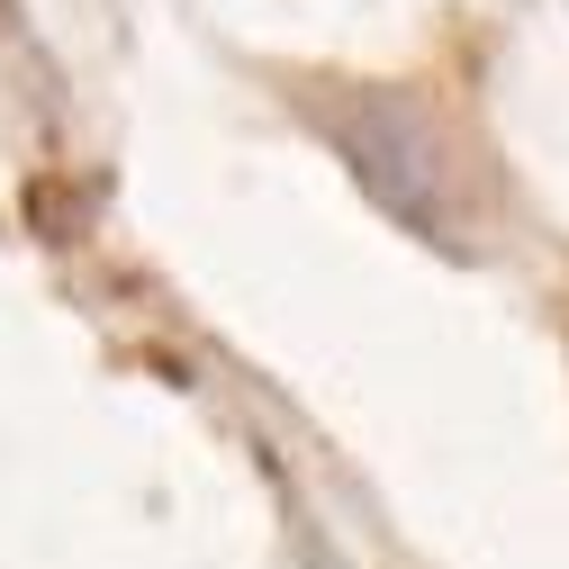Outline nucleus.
Returning a JSON list of instances; mask_svg holds the SVG:
<instances>
[{
    "instance_id": "obj_1",
    "label": "nucleus",
    "mask_w": 569,
    "mask_h": 569,
    "mask_svg": "<svg viewBox=\"0 0 569 569\" xmlns=\"http://www.w3.org/2000/svg\"><path fill=\"white\" fill-rule=\"evenodd\" d=\"M343 163L362 172V190L380 199V208H398L407 227H452V208H461V181H452V154H443V136L425 127L416 109H398V100H362L343 118Z\"/></svg>"
}]
</instances>
